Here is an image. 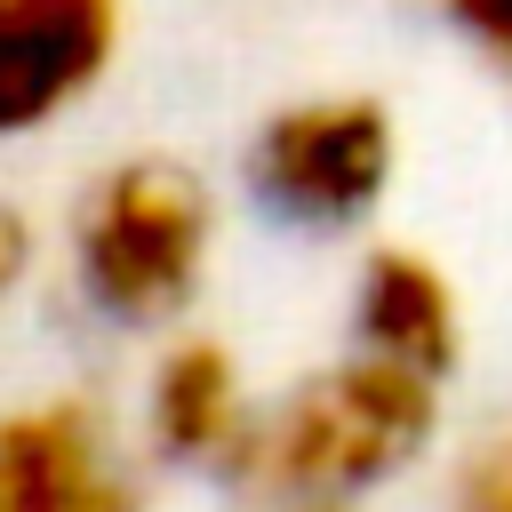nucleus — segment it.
Instances as JSON below:
<instances>
[{
    "mask_svg": "<svg viewBox=\"0 0 512 512\" xmlns=\"http://www.w3.org/2000/svg\"><path fill=\"white\" fill-rule=\"evenodd\" d=\"M440 424V384L416 368H392L376 352H352L328 376H304L288 400L248 416V440L232 448V480L280 496V504H344L400 464Z\"/></svg>",
    "mask_w": 512,
    "mask_h": 512,
    "instance_id": "f257e3e1",
    "label": "nucleus"
},
{
    "mask_svg": "<svg viewBox=\"0 0 512 512\" xmlns=\"http://www.w3.org/2000/svg\"><path fill=\"white\" fill-rule=\"evenodd\" d=\"M80 296L120 328H160L200 296L208 272V192L176 160H120L88 184L72 216Z\"/></svg>",
    "mask_w": 512,
    "mask_h": 512,
    "instance_id": "f03ea898",
    "label": "nucleus"
},
{
    "mask_svg": "<svg viewBox=\"0 0 512 512\" xmlns=\"http://www.w3.org/2000/svg\"><path fill=\"white\" fill-rule=\"evenodd\" d=\"M392 160H400V136H392V112L376 96H304L256 128L248 184L288 224L336 232L384 200Z\"/></svg>",
    "mask_w": 512,
    "mask_h": 512,
    "instance_id": "7ed1b4c3",
    "label": "nucleus"
},
{
    "mask_svg": "<svg viewBox=\"0 0 512 512\" xmlns=\"http://www.w3.org/2000/svg\"><path fill=\"white\" fill-rule=\"evenodd\" d=\"M120 48V0H0V144L72 112Z\"/></svg>",
    "mask_w": 512,
    "mask_h": 512,
    "instance_id": "20e7f679",
    "label": "nucleus"
},
{
    "mask_svg": "<svg viewBox=\"0 0 512 512\" xmlns=\"http://www.w3.org/2000/svg\"><path fill=\"white\" fill-rule=\"evenodd\" d=\"M0 512H136L96 408L40 400L0 416Z\"/></svg>",
    "mask_w": 512,
    "mask_h": 512,
    "instance_id": "39448f33",
    "label": "nucleus"
},
{
    "mask_svg": "<svg viewBox=\"0 0 512 512\" xmlns=\"http://www.w3.org/2000/svg\"><path fill=\"white\" fill-rule=\"evenodd\" d=\"M352 328H360V352L392 360V368H416V376H448L456 368V288L440 280V264H424L416 248H376L352 280Z\"/></svg>",
    "mask_w": 512,
    "mask_h": 512,
    "instance_id": "423d86ee",
    "label": "nucleus"
},
{
    "mask_svg": "<svg viewBox=\"0 0 512 512\" xmlns=\"http://www.w3.org/2000/svg\"><path fill=\"white\" fill-rule=\"evenodd\" d=\"M152 440L168 456H192V464H232V448L248 440V400H240L224 344L184 336L152 368Z\"/></svg>",
    "mask_w": 512,
    "mask_h": 512,
    "instance_id": "0eeeda50",
    "label": "nucleus"
},
{
    "mask_svg": "<svg viewBox=\"0 0 512 512\" xmlns=\"http://www.w3.org/2000/svg\"><path fill=\"white\" fill-rule=\"evenodd\" d=\"M448 512H512V432H496V440H480L464 456Z\"/></svg>",
    "mask_w": 512,
    "mask_h": 512,
    "instance_id": "6e6552de",
    "label": "nucleus"
},
{
    "mask_svg": "<svg viewBox=\"0 0 512 512\" xmlns=\"http://www.w3.org/2000/svg\"><path fill=\"white\" fill-rule=\"evenodd\" d=\"M440 8H448V24L512 80V0H440Z\"/></svg>",
    "mask_w": 512,
    "mask_h": 512,
    "instance_id": "1a4fd4ad",
    "label": "nucleus"
},
{
    "mask_svg": "<svg viewBox=\"0 0 512 512\" xmlns=\"http://www.w3.org/2000/svg\"><path fill=\"white\" fill-rule=\"evenodd\" d=\"M32 272V224L16 208H0V304L16 296V280Z\"/></svg>",
    "mask_w": 512,
    "mask_h": 512,
    "instance_id": "9d476101",
    "label": "nucleus"
},
{
    "mask_svg": "<svg viewBox=\"0 0 512 512\" xmlns=\"http://www.w3.org/2000/svg\"><path fill=\"white\" fill-rule=\"evenodd\" d=\"M288 512H344V504H288Z\"/></svg>",
    "mask_w": 512,
    "mask_h": 512,
    "instance_id": "9b49d317",
    "label": "nucleus"
}]
</instances>
